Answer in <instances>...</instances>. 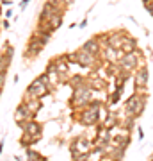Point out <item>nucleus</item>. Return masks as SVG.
Instances as JSON below:
<instances>
[{"label":"nucleus","mask_w":153,"mask_h":161,"mask_svg":"<svg viewBox=\"0 0 153 161\" xmlns=\"http://www.w3.org/2000/svg\"><path fill=\"white\" fill-rule=\"evenodd\" d=\"M18 125L22 127L23 132H27V134H30V136H41V134H43V125H41L39 122H36V120L20 122Z\"/></svg>","instance_id":"obj_8"},{"label":"nucleus","mask_w":153,"mask_h":161,"mask_svg":"<svg viewBox=\"0 0 153 161\" xmlns=\"http://www.w3.org/2000/svg\"><path fill=\"white\" fill-rule=\"evenodd\" d=\"M144 106H146V93H134L125 104V115L132 116V118H137V116L142 115L144 111Z\"/></svg>","instance_id":"obj_2"},{"label":"nucleus","mask_w":153,"mask_h":161,"mask_svg":"<svg viewBox=\"0 0 153 161\" xmlns=\"http://www.w3.org/2000/svg\"><path fill=\"white\" fill-rule=\"evenodd\" d=\"M137 132H139V140L144 138V131H142V127H137Z\"/></svg>","instance_id":"obj_25"},{"label":"nucleus","mask_w":153,"mask_h":161,"mask_svg":"<svg viewBox=\"0 0 153 161\" xmlns=\"http://www.w3.org/2000/svg\"><path fill=\"white\" fill-rule=\"evenodd\" d=\"M34 118V115L30 113V109H28L25 104H20L16 108V111H14V120H16V124H20V122H25V120H32Z\"/></svg>","instance_id":"obj_11"},{"label":"nucleus","mask_w":153,"mask_h":161,"mask_svg":"<svg viewBox=\"0 0 153 161\" xmlns=\"http://www.w3.org/2000/svg\"><path fill=\"white\" fill-rule=\"evenodd\" d=\"M27 92L30 93V95H34L36 98H43L50 93V84H46V82H43L39 77H36V79L28 84Z\"/></svg>","instance_id":"obj_5"},{"label":"nucleus","mask_w":153,"mask_h":161,"mask_svg":"<svg viewBox=\"0 0 153 161\" xmlns=\"http://www.w3.org/2000/svg\"><path fill=\"white\" fill-rule=\"evenodd\" d=\"M148 80H150V70L146 68V64L134 70V88L137 93H146Z\"/></svg>","instance_id":"obj_4"},{"label":"nucleus","mask_w":153,"mask_h":161,"mask_svg":"<svg viewBox=\"0 0 153 161\" xmlns=\"http://www.w3.org/2000/svg\"><path fill=\"white\" fill-rule=\"evenodd\" d=\"M79 27H80V29H84V27H87V20H82V22L79 23Z\"/></svg>","instance_id":"obj_26"},{"label":"nucleus","mask_w":153,"mask_h":161,"mask_svg":"<svg viewBox=\"0 0 153 161\" xmlns=\"http://www.w3.org/2000/svg\"><path fill=\"white\" fill-rule=\"evenodd\" d=\"M91 98H93V90L89 86L77 88V90H73V95L69 98V104H71V108L84 109V108H87V104H89Z\"/></svg>","instance_id":"obj_3"},{"label":"nucleus","mask_w":153,"mask_h":161,"mask_svg":"<svg viewBox=\"0 0 153 161\" xmlns=\"http://www.w3.org/2000/svg\"><path fill=\"white\" fill-rule=\"evenodd\" d=\"M68 84L71 86V90H77V88H84V86H87V77H84V75H73V77L69 79Z\"/></svg>","instance_id":"obj_14"},{"label":"nucleus","mask_w":153,"mask_h":161,"mask_svg":"<svg viewBox=\"0 0 153 161\" xmlns=\"http://www.w3.org/2000/svg\"><path fill=\"white\" fill-rule=\"evenodd\" d=\"M0 27H2V29H9V22H7V20H2Z\"/></svg>","instance_id":"obj_23"},{"label":"nucleus","mask_w":153,"mask_h":161,"mask_svg":"<svg viewBox=\"0 0 153 161\" xmlns=\"http://www.w3.org/2000/svg\"><path fill=\"white\" fill-rule=\"evenodd\" d=\"M114 142H116L119 147H125V149H126V145L130 143V136H128V131H126L125 134H119V136H116V138H114Z\"/></svg>","instance_id":"obj_16"},{"label":"nucleus","mask_w":153,"mask_h":161,"mask_svg":"<svg viewBox=\"0 0 153 161\" xmlns=\"http://www.w3.org/2000/svg\"><path fill=\"white\" fill-rule=\"evenodd\" d=\"M28 2H30V0H22V2H20V11H25V9H27Z\"/></svg>","instance_id":"obj_22"},{"label":"nucleus","mask_w":153,"mask_h":161,"mask_svg":"<svg viewBox=\"0 0 153 161\" xmlns=\"http://www.w3.org/2000/svg\"><path fill=\"white\" fill-rule=\"evenodd\" d=\"M80 48H84L85 52H89L93 56H96V58H102V47H100V41L96 40V36L94 38H91L84 43V45L80 47Z\"/></svg>","instance_id":"obj_10"},{"label":"nucleus","mask_w":153,"mask_h":161,"mask_svg":"<svg viewBox=\"0 0 153 161\" xmlns=\"http://www.w3.org/2000/svg\"><path fill=\"white\" fill-rule=\"evenodd\" d=\"M79 122L84 124V125H94L100 120V111L98 109H91V108H84V109H79Z\"/></svg>","instance_id":"obj_7"},{"label":"nucleus","mask_w":153,"mask_h":161,"mask_svg":"<svg viewBox=\"0 0 153 161\" xmlns=\"http://www.w3.org/2000/svg\"><path fill=\"white\" fill-rule=\"evenodd\" d=\"M2 6H13V0H0Z\"/></svg>","instance_id":"obj_24"},{"label":"nucleus","mask_w":153,"mask_h":161,"mask_svg":"<svg viewBox=\"0 0 153 161\" xmlns=\"http://www.w3.org/2000/svg\"><path fill=\"white\" fill-rule=\"evenodd\" d=\"M11 63H13V61H9L6 56H2V54H0V72H7V68L11 66Z\"/></svg>","instance_id":"obj_18"},{"label":"nucleus","mask_w":153,"mask_h":161,"mask_svg":"<svg viewBox=\"0 0 153 161\" xmlns=\"http://www.w3.org/2000/svg\"><path fill=\"white\" fill-rule=\"evenodd\" d=\"M13 16V11H11V9H7V11H6V18H11Z\"/></svg>","instance_id":"obj_28"},{"label":"nucleus","mask_w":153,"mask_h":161,"mask_svg":"<svg viewBox=\"0 0 153 161\" xmlns=\"http://www.w3.org/2000/svg\"><path fill=\"white\" fill-rule=\"evenodd\" d=\"M119 122L116 120V115H112V113H110V115H109V118H107V122H103V127H107V129H112L114 125H118Z\"/></svg>","instance_id":"obj_19"},{"label":"nucleus","mask_w":153,"mask_h":161,"mask_svg":"<svg viewBox=\"0 0 153 161\" xmlns=\"http://www.w3.org/2000/svg\"><path fill=\"white\" fill-rule=\"evenodd\" d=\"M137 48V40L134 38V36L126 34L125 38H123V43H121V50H123V54H128V52H134Z\"/></svg>","instance_id":"obj_13"},{"label":"nucleus","mask_w":153,"mask_h":161,"mask_svg":"<svg viewBox=\"0 0 153 161\" xmlns=\"http://www.w3.org/2000/svg\"><path fill=\"white\" fill-rule=\"evenodd\" d=\"M43 48H45V45H43V43L39 41L38 34H32L30 38H28L27 48H25V58H27V59H34V58H38L41 52H43Z\"/></svg>","instance_id":"obj_6"},{"label":"nucleus","mask_w":153,"mask_h":161,"mask_svg":"<svg viewBox=\"0 0 153 161\" xmlns=\"http://www.w3.org/2000/svg\"><path fill=\"white\" fill-rule=\"evenodd\" d=\"M52 4H55L57 7H61V9H66V4H64V0H48Z\"/></svg>","instance_id":"obj_21"},{"label":"nucleus","mask_w":153,"mask_h":161,"mask_svg":"<svg viewBox=\"0 0 153 161\" xmlns=\"http://www.w3.org/2000/svg\"><path fill=\"white\" fill-rule=\"evenodd\" d=\"M0 16H2V4H0Z\"/></svg>","instance_id":"obj_30"},{"label":"nucleus","mask_w":153,"mask_h":161,"mask_svg":"<svg viewBox=\"0 0 153 161\" xmlns=\"http://www.w3.org/2000/svg\"><path fill=\"white\" fill-rule=\"evenodd\" d=\"M87 86L93 92H102V90H107V80H105V77L93 75V77H87Z\"/></svg>","instance_id":"obj_12"},{"label":"nucleus","mask_w":153,"mask_h":161,"mask_svg":"<svg viewBox=\"0 0 153 161\" xmlns=\"http://www.w3.org/2000/svg\"><path fill=\"white\" fill-rule=\"evenodd\" d=\"M2 150H4V140L0 142V154H2Z\"/></svg>","instance_id":"obj_29"},{"label":"nucleus","mask_w":153,"mask_h":161,"mask_svg":"<svg viewBox=\"0 0 153 161\" xmlns=\"http://www.w3.org/2000/svg\"><path fill=\"white\" fill-rule=\"evenodd\" d=\"M63 16H64V13H55L54 16H50V20H48V25H50L52 32H54V31H57L61 25H63Z\"/></svg>","instance_id":"obj_15"},{"label":"nucleus","mask_w":153,"mask_h":161,"mask_svg":"<svg viewBox=\"0 0 153 161\" xmlns=\"http://www.w3.org/2000/svg\"><path fill=\"white\" fill-rule=\"evenodd\" d=\"M64 4H66V7H68V6H73L75 0H64Z\"/></svg>","instance_id":"obj_27"},{"label":"nucleus","mask_w":153,"mask_h":161,"mask_svg":"<svg viewBox=\"0 0 153 161\" xmlns=\"http://www.w3.org/2000/svg\"><path fill=\"white\" fill-rule=\"evenodd\" d=\"M119 68L125 70V72H134L137 70L139 66H144V56H142V52L139 48H135L134 52H128V54H123L118 61Z\"/></svg>","instance_id":"obj_1"},{"label":"nucleus","mask_w":153,"mask_h":161,"mask_svg":"<svg viewBox=\"0 0 153 161\" xmlns=\"http://www.w3.org/2000/svg\"><path fill=\"white\" fill-rule=\"evenodd\" d=\"M2 56H6L9 61H13V58H14V48H13L9 43H6V45H4V50H2Z\"/></svg>","instance_id":"obj_17"},{"label":"nucleus","mask_w":153,"mask_h":161,"mask_svg":"<svg viewBox=\"0 0 153 161\" xmlns=\"http://www.w3.org/2000/svg\"><path fill=\"white\" fill-rule=\"evenodd\" d=\"M128 34L126 31H112V32H107V43L109 47L112 48H121V43H123V38Z\"/></svg>","instance_id":"obj_9"},{"label":"nucleus","mask_w":153,"mask_h":161,"mask_svg":"<svg viewBox=\"0 0 153 161\" xmlns=\"http://www.w3.org/2000/svg\"><path fill=\"white\" fill-rule=\"evenodd\" d=\"M27 156H28V161H38V159L43 158L39 152H36V150H32V149H27Z\"/></svg>","instance_id":"obj_20"}]
</instances>
